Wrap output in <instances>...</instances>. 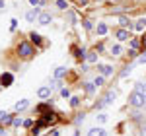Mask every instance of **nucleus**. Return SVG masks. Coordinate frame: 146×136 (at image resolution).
<instances>
[{
  "label": "nucleus",
  "mask_w": 146,
  "mask_h": 136,
  "mask_svg": "<svg viewBox=\"0 0 146 136\" xmlns=\"http://www.w3.org/2000/svg\"><path fill=\"white\" fill-rule=\"evenodd\" d=\"M16 51H18V57L23 58V60H31V58L37 55V49L33 47L31 41H27V39H22L18 47H16Z\"/></svg>",
  "instance_id": "nucleus-1"
},
{
  "label": "nucleus",
  "mask_w": 146,
  "mask_h": 136,
  "mask_svg": "<svg viewBox=\"0 0 146 136\" xmlns=\"http://www.w3.org/2000/svg\"><path fill=\"white\" fill-rule=\"evenodd\" d=\"M129 105L135 107V109H142V107L146 105V97L140 93V91L133 90L131 93H129Z\"/></svg>",
  "instance_id": "nucleus-2"
},
{
  "label": "nucleus",
  "mask_w": 146,
  "mask_h": 136,
  "mask_svg": "<svg viewBox=\"0 0 146 136\" xmlns=\"http://www.w3.org/2000/svg\"><path fill=\"white\" fill-rule=\"evenodd\" d=\"M115 97H117V91H113V90H109L103 97H101V101H98L96 103V107H105V105H111L113 101H115Z\"/></svg>",
  "instance_id": "nucleus-3"
},
{
  "label": "nucleus",
  "mask_w": 146,
  "mask_h": 136,
  "mask_svg": "<svg viewBox=\"0 0 146 136\" xmlns=\"http://www.w3.org/2000/svg\"><path fill=\"white\" fill-rule=\"evenodd\" d=\"M113 35H115L117 41H127V39H131V31H129L127 27H119V29H115Z\"/></svg>",
  "instance_id": "nucleus-4"
},
{
  "label": "nucleus",
  "mask_w": 146,
  "mask_h": 136,
  "mask_svg": "<svg viewBox=\"0 0 146 136\" xmlns=\"http://www.w3.org/2000/svg\"><path fill=\"white\" fill-rule=\"evenodd\" d=\"M51 93H53L51 86H41V88L37 90V97L43 99V101H49V99H51Z\"/></svg>",
  "instance_id": "nucleus-5"
},
{
  "label": "nucleus",
  "mask_w": 146,
  "mask_h": 136,
  "mask_svg": "<svg viewBox=\"0 0 146 136\" xmlns=\"http://www.w3.org/2000/svg\"><path fill=\"white\" fill-rule=\"evenodd\" d=\"M12 84H14V74H12V72L0 74V86H2V88H10Z\"/></svg>",
  "instance_id": "nucleus-6"
},
{
  "label": "nucleus",
  "mask_w": 146,
  "mask_h": 136,
  "mask_svg": "<svg viewBox=\"0 0 146 136\" xmlns=\"http://www.w3.org/2000/svg\"><path fill=\"white\" fill-rule=\"evenodd\" d=\"M51 22H53V14L51 12H41L39 18H37V23L39 25H49Z\"/></svg>",
  "instance_id": "nucleus-7"
},
{
  "label": "nucleus",
  "mask_w": 146,
  "mask_h": 136,
  "mask_svg": "<svg viewBox=\"0 0 146 136\" xmlns=\"http://www.w3.org/2000/svg\"><path fill=\"white\" fill-rule=\"evenodd\" d=\"M39 14H41V10H39V8H31V10L25 12V20H27L29 23H33V22H37Z\"/></svg>",
  "instance_id": "nucleus-8"
},
{
  "label": "nucleus",
  "mask_w": 146,
  "mask_h": 136,
  "mask_svg": "<svg viewBox=\"0 0 146 136\" xmlns=\"http://www.w3.org/2000/svg\"><path fill=\"white\" fill-rule=\"evenodd\" d=\"M29 41L33 43V45H37V47H45V41H43V37L39 33H35V31H31L29 33Z\"/></svg>",
  "instance_id": "nucleus-9"
},
{
  "label": "nucleus",
  "mask_w": 146,
  "mask_h": 136,
  "mask_svg": "<svg viewBox=\"0 0 146 136\" xmlns=\"http://www.w3.org/2000/svg\"><path fill=\"white\" fill-rule=\"evenodd\" d=\"M98 72H100L101 76H111L113 74V66H109V64H98Z\"/></svg>",
  "instance_id": "nucleus-10"
},
{
  "label": "nucleus",
  "mask_w": 146,
  "mask_h": 136,
  "mask_svg": "<svg viewBox=\"0 0 146 136\" xmlns=\"http://www.w3.org/2000/svg\"><path fill=\"white\" fill-rule=\"evenodd\" d=\"M45 128H47V126L43 125V123H37L35 126H31V130H29V136H41Z\"/></svg>",
  "instance_id": "nucleus-11"
},
{
  "label": "nucleus",
  "mask_w": 146,
  "mask_h": 136,
  "mask_svg": "<svg viewBox=\"0 0 146 136\" xmlns=\"http://www.w3.org/2000/svg\"><path fill=\"white\" fill-rule=\"evenodd\" d=\"M88 136H107V130L105 128H100V126H94L88 130Z\"/></svg>",
  "instance_id": "nucleus-12"
},
{
  "label": "nucleus",
  "mask_w": 146,
  "mask_h": 136,
  "mask_svg": "<svg viewBox=\"0 0 146 136\" xmlns=\"http://www.w3.org/2000/svg\"><path fill=\"white\" fill-rule=\"evenodd\" d=\"M27 107H29V99H20V101L14 105V109H16L18 113H20V111H25Z\"/></svg>",
  "instance_id": "nucleus-13"
},
{
  "label": "nucleus",
  "mask_w": 146,
  "mask_h": 136,
  "mask_svg": "<svg viewBox=\"0 0 146 136\" xmlns=\"http://www.w3.org/2000/svg\"><path fill=\"white\" fill-rule=\"evenodd\" d=\"M119 25H121V27H127V29H131V27H133L135 23L131 22V20H129L127 16H119Z\"/></svg>",
  "instance_id": "nucleus-14"
},
{
  "label": "nucleus",
  "mask_w": 146,
  "mask_h": 136,
  "mask_svg": "<svg viewBox=\"0 0 146 136\" xmlns=\"http://www.w3.org/2000/svg\"><path fill=\"white\" fill-rule=\"evenodd\" d=\"M84 88H86V93H88V95H94V93H96V88H98V86H96L94 82H86V84H84Z\"/></svg>",
  "instance_id": "nucleus-15"
},
{
  "label": "nucleus",
  "mask_w": 146,
  "mask_h": 136,
  "mask_svg": "<svg viewBox=\"0 0 146 136\" xmlns=\"http://www.w3.org/2000/svg\"><path fill=\"white\" fill-rule=\"evenodd\" d=\"M64 74H66V68L64 66H56L55 68V80H60Z\"/></svg>",
  "instance_id": "nucleus-16"
},
{
  "label": "nucleus",
  "mask_w": 146,
  "mask_h": 136,
  "mask_svg": "<svg viewBox=\"0 0 146 136\" xmlns=\"http://www.w3.org/2000/svg\"><path fill=\"white\" fill-rule=\"evenodd\" d=\"M96 31H98V35H105L109 29H107V25H105L103 22H100V23H98V27H96Z\"/></svg>",
  "instance_id": "nucleus-17"
},
{
  "label": "nucleus",
  "mask_w": 146,
  "mask_h": 136,
  "mask_svg": "<svg viewBox=\"0 0 146 136\" xmlns=\"http://www.w3.org/2000/svg\"><path fill=\"white\" fill-rule=\"evenodd\" d=\"M123 53V49H121V45H113L111 49H109V55H113V57H119Z\"/></svg>",
  "instance_id": "nucleus-18"
},
{
  "label": "nucleus",
  "mask_w": 146,
  "mask_h": 136,
  "mask_svg": "<svg viewBox=\"0 0 146 136\" xmlns=\"http://www.w3.org/2000/svg\"><path fill=\"white\" fill-rule=\"evenodd\" d=\"M56 8L60 12H68V2L66 0H56Z\"/></svg>",
  "instance_id": "nucleus-19"
},
{
  "label": "nucleus",
  "mask_w": 146,
  "mask_h": 136,
  "mask_svg": "<svg viewBox=\"0 0 146 136\" xmlns=\"http://www.w3.org/2000/svg\"><path fill=\"white\" fill-rule=\"evenodd\" d=\"M136 31H142V29H146V20H136V23L133 25Z\"/></svg>",
  "instance_id": "nucleus-20"
},
{
  "label": "nucleus",
  "mask_w": 146,
  "mask_h": 136,
  "mask_svg": "<svg viewBox=\"0 0 146 136\" xmlns=\"http://www.w3.org/2000/svg\"><path fill=\"white\" fill-rule=\"evenodd\" d=\"M135 90L140 91V93L146 97V84H142V82H136V84H135Z\"/></svg>",
  "instance_id": "nucleus-21"
},
{
  "label": "nucleus",
  "mask_w": 146,
  "mask_h": 136,
  "mask_svg": "<svg viewBox=\"0 0 146 136\" xmlns=\"http://www.w3.org/2000/svg\"><path fill=\"white\" fill-rule=\"evenodd\" d=\"M70 107H72V109L80 107V97L78 95H72V97H70Z\"/></svg>",
  "instance_id": "nucleus-22"
},
{
  "label": "nucleus",
  "mask_w": 146,
  "mask_h": 136,
  "mask_svg": "<svg viewBox=\"0 0 146 136\" xmlns=\"http://www.w3.org/2000/svg\"><path fill=\"white\" fill-rule=\"evenodd\" d=\"M96 121L103 125V123H107V121H109V117H107V115H105V113H100V115H96Z\"/></svg>",
  "instance_id": "nucleus-23"
},
{
  "label": "nucleus",
  "mask_w": 146,
  "mask_h": 136,
  "mask_svg": "<svg viewBox=\"0 0 146 136\" xmlns=\"http://www.w3.org/2000/svg\"><path fill=\"white\" fill-rule=\"evenodd\" d=\"M131 70H133V64H127L125 70H121V74H119V76H121V78H127V76L131 74Z\"/></svg>",
  "instance_id": "nucleus-24"
},
{
  "label": "nucleus",
  "mask_w": 146,
  "mask_h": 136,
  "mask_svg": "<svg viewBox=\"0 0 146 136\" xmlns=\"http://www.w3.org/2000/svg\"><path fill=\"white\" fill-rule=\"evenodd\" d=\"M12 126H14V128H20V126H23V121L20 117H14V119H12Z\"/></svg>",
  "instance_id": "nucleus-25"
},
{
  "label": "nucleus",
  "mask_w": 146,
  "mask_h": 136,
  "mask_svg": "<svg viewBox=\"0 0 146 136\" xmlns=\"http://www.w3.org/2000/svg\"><path fill=\"white\" fill-rule=\"evenodd\" d=\"M94 84H96V86H98V88H100V86H103V84H105V76H96V78H94Z\"/></svg>",
  "instance_id": "nucleus-26"
},
{
  "label": "nucleus",
  "mask_w": 146,
  "mask_h": 136,
  "mask_svg": "<svg viewBox=\"0 0 146 136\" xmlns=\"http://www.w3.org/2000/svg\"><path fill=\"white\" fill-rule=\"evenodd\" d=\"M86 60L88 62H98V53H88L86 55Z\"/></svg>",
  "instance_id": "nucleus-27"
},
{
  "label": "nucleus",
  "mask_w": 146,
  "mask_h": 136,
  "mask_svg": "<svg viewBox=\"0 0 146 136\" xmlns=\"http://www.w3.org/2000/svg\"><path fill=\"white\" fill-rule=\"evenodd\" d=\"M12 119H14V115H6V117L2 119V123H0V125H2V126H4V125H12Z\"/></svg>",
  "instance_id": "nucleus-28"
},
{
  "label": "nucleus",
  "mask_w": 146,
  "mask_h": 136,
  "mask_svg": "<svg viewBox=\"0 0 146 136\" xmlns=\"http://www.w3.org/2000/svg\"><path fill=\"white\" fill-rule=\"evenodd\" d=\"M60 97H64V99H70V90H68V88H62V90H60Z\"/></svg>",
  "instance_id": "nucleus-29"
},
{
  "label": "nucleus",
  "mask_w": 146,
  "mask_h": 136,
  "mask_svg": "<svg viewBox=\"0 0 146 136\" xmlns=\"http://www.w3.org/2000/svg\"><path fill=\"white\" fill-rule=\"evenodd\" d=\"M66 18L70 23H76V16H74V12H66Z\"/></svg>",
  "instance_id": "nucleus-30"
},
{
  "label": "nucleus",
  "mask_w": 146,
  "mask_h": 136,
  "mask_svg": "<svg viewBox=\"0 0 146 136\" xmlns=\"http://www.w3.org/2000/svg\"><path fill=\"white\" fill-rule=\"evenodd\" d=\"M84 119H86V115H84V113H80L78 117H76V121H74V123H76V125H80V123H84Z\"/></svg>",
  "instance_id": "nucleus-31"
},
{
  "label": "nucleus",
  "mask_w": 146,
  "mask_h": 136,
  "mask_svg": "<svg viewBox=\"0 0 146 136\" xmlns=\"http://www.w3.org/2000/svg\"><path fill=\"white\" fill-rule=\"evenodd\" d=\"M136 62H138V64H146V53H144V55H140V57L136 58Z\"/></svg>",
  "instance_id": "nucleus-32"
},
{
  "label": "nucleus",
  "mask_w": 146,
  "mask_h": 136,
  "mask_svg": "<svg viewBox=\"0 0 146 136\" xmlns=\"http://www.w3.org/2000/svg\"><path fill=\"white\" fill-rule=\"evenodd\" d=\"M23 126H25V128H31V126H33V121H31V119L23 121Z\"/></svg>",
  "instance_id": "nucleus-33"
},
{
  "label": "nucleus",
  "mask_w": 146,
  "mask_h": 136,
  "mask_svg": "<svg viewBox=\"0 0 146 136\" xmlns=\"http://www.w3.org/2000/svg\"><path fill=\"white\" fill-rule=\"evenodd\" d=\"M82 23H84V27H86V29H92V27H94V25H92V22H90V20H84V22H82Z\"/></svg>",
  "instance_id": "nucleus-34"
},
{
  "label": "nucleus",
  "mask_w": 146,
  "mask_h": 136,
  "mask_svg": "<svg viewBox=\"0 0 146 136\" xmlns=\"http://www.w3.org/2000/svg\"><path fill=\"white\" fill-rule=\"evenodd\" d=\"M138 45H140L138 39H133V41H131V47H133V49H138Z\"/></svg>",
  "instance_id": "nucleus-35"
},
{
  "label": "nucleus",
  "mask_w": 146,
  "mask_h": 136,
  "mask_svg": "<svg viewBox=\"0 0 146 136\" xmlns=\"http://www.w3.org/2000/svg\"><path fill=\"white\" fill-rule=\"evenodd\" d=\"M16 27H18V20H12V23H10V29H12V31H16Z\"/></svg>",
  "instance_id": "nucleus-36"
},
{
  "label": "nucleus",
  "mask_w": 146,
  "mask_h": 136,
  "mask_svg": "<svg viewBox=\"0 0 146 136\" xmlns=\"http://www.w3.org/2000/svg\"><path fill=\"white\" fill-rule=\"evenodd\" d=\"M29 4H31V6H33V8H37V6H39V4H41V2H39V0H29Z\"/></svg>",
  "instance_id": "nucleus-37"
},
{
  "label": "nucleus",
  "mask_w": 146,
  "mask_h": 136,
  "mask_svg": "<svg viewBox=\"0 0 146 136\" xmlns=\"http://www.w3.org/2000/svg\"><path fill=\"white\" fill-rule=\"evenodd\" d=\"M0 136H8V132L4 130V126H0Z\"/></svg>",
  "instance_id": "nucleus-38"
},
{
  "label": "nucleus",
  "mask_w": 146,
  "mask_h": 136,
  "mask_svg": "<svg viewBox=\"0 0 146 136\" xmlns=\"http://www.w3.org/2000/svg\"><path fill=\"white\" fill-rule=\"evenodd\" d=\"M6 115H8V113H6V111H0V123H2V119H4Z\"/></svg>",
  "instance_id": "nucleus-39"
},
{
  "label": "nucleus",
  "mask_w": 146,
  "mask_h": 136,
  "mask_svg": "<svg viewBox=\"0 0 146 136\" xmlns=\"http://www.w3.org/2000/svg\"><path fill=\"white\" fill-rule=\"evenodd\" d=\"M140 43H142V47L146 49V35H142V41H140Z\"/></svg>",
  "instance_id": "nucleus-40"
},
{
  "label": "nucleus",
  "mask_w": 146,
  "mask_h": 136,
  "mask_svg": "<svg viewBox=\"0 0 146 136\" xmlns=\"http://www.w3.org/2000/svg\"><path fill=\"white\" fill-rule=\"evenodd\" d=\"M51 136H60V132H58V130H53V132H51Z\"/></svg>",
  "instance_id": "nucleus-41"
},
{
  "label": "nucleus",
  "mask_w": 146,
  "mask_h": 136,
  "mask_svg": "<svg viewBox=\"0 0 146 136\" xmlns=\"http://www.w3.org/2000/svg\"><path fill=\"white\" fill-rule=\"evenodd\" d=\"M140 130H142V136H146V125L142 126V128H140Z\"/></svg>",
  "instance_id": "nucleus-42"
},
{
  "label": "nucleus",
  "mask_w": 146,
  "mask_h": 136,
  "mask_svg": "<svg viewBox=\"0 0 146 136\" xmlns=\"http://www.w3.org/2000/svg\"><path fill=\"white\" fill-rule=\"evenodd\" d=\"M80 2H82V4H84V6H86V4H88V0H80Z\"/></svg>",
  "instance_id": "nucleus-43"
},
{
  "label": "nucleus",
  "mask_w": 146,
  "mask_h": 136,
  "mask_svg": "<svg viewBox=\"0 0 146 136\" xmlns=\"http://www.w3.org/2000/svg\"><path fill=\"white\" fill-rule=\"evenodd\" d=\"M2 6H4V0H0V8H2Z\"/></svg>",
  "instance_id": "nucleus-44"
},
{
  "label": "nucleus",
  "mask_w": 146,
  "mask_h": 136,
  "mask_svg": "<svg viewBox=\"0 0 146 136\" xmlns=\"http://www.w3.org/2000/svg\"><path fill=\"white\" fill-rule=\"evenodd\" d=\"M113 2H119V0H113Z\"/></svg>",
  "instance_id": "nucleus-45"
},
{
  "label": "nucleus",
  "mask_w": 146,
  "mask_h": 136,
  "mask_svg": "<svg viewBox=\"0 0 146 136\" xmlns=\"http://www.w3.org/2000/svg\"><path fill=\"white\" fill-rule=\"evenodd\" d=\"M0 90H2V86H0Z\"/></svg>",
  "instance_id": "nucleus-46"
},
{
  "label": "nucleus",
  "mask_w": 146,
  "mask_h": 136,
  "mask_svg": "<svg viewBox=\"0 0 146 136\" xmlns=\"http://www.w3.org/2000/svg\"><path fill=\"white\" fill-rule=\"evenodd\" d=\"M144 107H146V105H144Z\"/></svg>",
  "instance_id": "nucleus-47"
}]
</instances>
